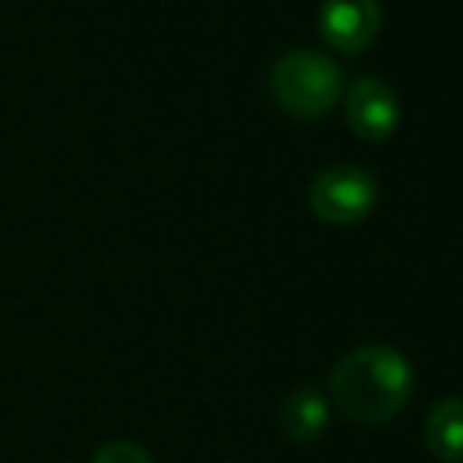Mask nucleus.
I'll return each mask as SVG.
<instances>
[{"label": "nucleus", "mask_w": 463, "mask_h": 463, "mask_svg": "<svg viewBox=\"0 0 463 463\" xmlns=\"http://www.w3.org/2000/svg\"><path fill=\"white\" fill-rule=\"evenodd\" d=\"M413 394V366L388 344L356 347L337 360L331 372V401L360 426L388 422L407 407Z\"/></svg>", "instance_id": "nucleus-1"}, {"label": "nucleus", "mask_w": 463, "mask_h": 463, "mask_svg": "<svg viewBox=\"0 0 463 463\" xmlns=\"http://www.w3.org/2000/svg\"><path fill=\"white\" fill-rule=\"evenodd\" d=\"M271 95L287 114L316 120L344 98V73L322 51L293 48L271 67Z\"/></svg>", "instance_id": "nucleus-2"}, {"label": "nucleus", "mask_w": 463, "mask_h": 463, "mask_svg": "<svg viewBox=\"0 0 463 463\" xmlns=\"http://www.w3.org/2000/svg\"><path fill=\"white\" fill-rule=\"evenodd\" d=\"M378 202V184L356 165H337L309 184V208L325 224H360Z\"/></svg>", "instance_id": "nucleus-3"}, {"label": "nucleus", "mask_w": 463, "mask_h": 463, "mask_svg": "<svg viewBox=\"0 0 463 463\" xmlns=\"http://www.w3.org/2000/svg\"><path fill=\"white\" fill-rule=\"evenodd\" d=\"M316 25L322 42L335 51L363 54L382 29V10L378 0H322Z\"/></svg>", "instance_id": "nucleus-4"}, {"label": "nucleus", "mask_w": 463, "mask_h": 463, "mask_svg": "<svg viewBox=\"0 0 463 463\" xmlns=\"http://www.w3.org/2000/svg\"><path fill=\"white\" fill-rule=\"evenodd\" d=\"M344 117L360 139L382 142L401 123V104H397V95L388 82L375 80V76H363L344 95Z\"/></svg>", "instance_id": "nucleus-5"}, {"label": "nucleus", "mask_w": 463, "mask_h": 463, "mask_svg": "<svg viewBox=\"0 0 463 463\" xmlns=\"http://www.w3.org/2000/svg\"><path fill=\"white\" fill-rule=\"evenodd\" d=\"M422 441L439 463H463V401L441 397L432 403L422 426Z\"/></svg>", "instance_id": "nucleus-6"}, {"label": "nucleus", "mask_w": 463, "mask_h": 463, "mask_svg": "<svg viewBox=\"0 0 463 463\" xmlns=\"http://www.w3.org/2000/svg\"><path fill=\"white\" fill-rule=\"evenodd\" d=\"M331 410L316 388H297L280 403V429L290 441H316L328 429Z\"/></svg>", "instance_id": "nucleus-7"}, {"label": "nucleus", "mask_w": 463, "mask_h": 463, "mask_svg": "<svg viewBox=\"0 0 463 463\" xmlns=\"http://www.w3.org/2000/svg\"><path fill=\"white\" fill-rule=\"evenodd\" d=\"M92 463H155L146 448L133 445V441H110L95 454Z\"/></svg>", "instance_id": "nucleus-8"}]
</instances>
